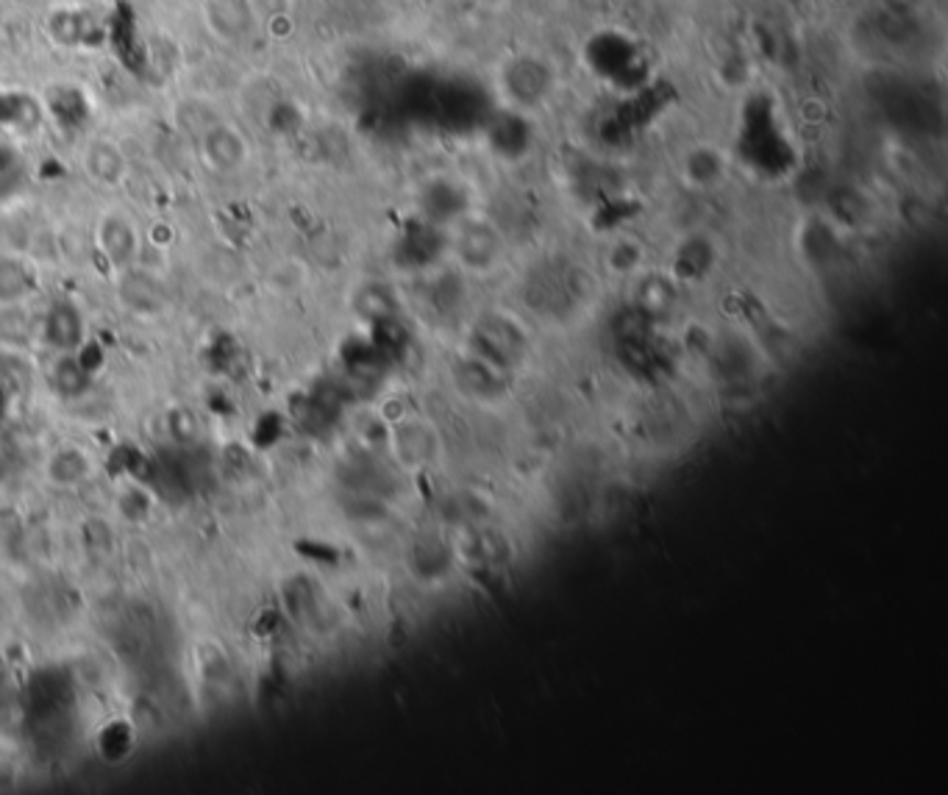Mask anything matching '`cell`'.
I'll use <instances>...</instances> for the list:
<instances>
[{
    "label": "cell",
    "instance_id": "cell-13",
    "mask_svg": "<svg viewBox=\"0 0 948 795\" xmlns=\"http://www.w3.org/2000/svg\"><path fill=\"white\" fill-rule=\"evenodd\" d=\"M31 275L20 259L0 257V304H18L29 295Z\"/></svg>",
    "mask_w": 948,
    "mask_h": 795
},
{
    "label": "cell",
    "instance_id": "cell-9",
    "mask_svg": "<svg viewBox=\"0 0 948 795\" xmlns=\"http://www.w3.org/2000/svg\"><path fill=\"white\" fill-rule=\"evenodd\" d=\"M81 317L70 304H56L45 317V339L59 351H76L81 342Z\"/></svg>",
    "mask_w": 948,
    "mask_h": 795
},
{
    "label": "cell",
    "instance_id": "cell-7",
    "mask_svg": "<svg viewBox=\"0 0 948 795\" xmlns=\"http://www.w3.org/2000/svg\"><path fill=\"white\" fill-rule=\"evenodd\" d=\"M98 246L111 268H131L137 257L134 226L120 215H106L98 226Z\"/></svg>",
    "mask_w": 948,
    "mask_h": 795
},
{
    "label": "cell",
    "instance_id": "cell-8",
    "mask_svg": "<svg viewBox=\"0 0 948 795\" xmlns=\"http://www.w3.org/2000/svg\"><path fill=\"white\" fill-rule=\"evenodd\" d=\"M465 204H468V198L457 184L434 182L428 184L426 195H423V215L434 226H443V222L459 220L465 215Z\"/></svg>",
    "mask_w": 948,
    "mask_h": 795
},
{
    "label": "cell",
    "instance_id": "cell-16",
    "mask_svg": "<svg viewBox=\"0 0 948 795\" xmlns=\"http://www.w3.org/2000/svg\"><path fill=\"white\" fill-rule=\"evenodd\" d=\"M209 14H215V18H209L211 23H220L222 20L220 34H226V36L242 34V31L248 29L246 18H251V12L242 7V0H220L217 7H209Z\"/></svg>",
    "mask_w": 948,
    "mask_h": 795
},
{
    "label": "cell",
    "instance_id": "cell-1",
    "mask_svg": "<svg viewBox=\"0 0 948 795\" xmlns=\"http://www.w3.org/2000/svg\"><path fill=\"white\" fill-rule=\"evenodd\" d=\"M468 351L492 368L512 373L529 357V337L512 317L484 315L476 320L468 337Z\"/></svg>",
    "mask_w": 948,
    "mask_h": 795
},
{
    "label": "cell",
    "instance_id": "cell-17",
    "mask_svg": "<svg viewBox=\"0 0 948 795\" xmlns=\"http://www.w3.org/2000/svg\"><path fill=\"white\" fill-rule=\"evenodd\" d=\"M490 129H492V142H495V148L501 153H521V148L515 145V140L521 142L523 148L529 145V126L523 123V120H515V118L498 120V123L490 126Z\"/></svg>",
    "mask_w": 948,
    "mask_h": 795
},
{
    "label": "cell",
    "instance_id": "cell-11",
    "mask_svg": "<svg viewBox=\"0 0 948 795\" xmlns=\"http://www.w3.org/2000/svg\"><path fill=\"white\" fill-rule=\"evenodd\" d=\"M674 304H676V290L671 281L660 279V275H645V279L640 281L638 309L643 312V315L649 317L667 315V312L674 309Z\"/></svg>",
    "mask_w": 948,
    "mask_h": 795
},
{
    "label": "cell",
    "instance_id": "cell-18",
    "mask_svg": "<svg viewBox=\"0 0 948 795\" xmlns=\"http://www.w3.org/2000/svg\"><path fill=\"white\" fill-rule=\"evenodd\" d=\"M920 3H924V0H884V7L896 14V18H909Z\"/></svg>",
    "mask_w": 948,
    "mask_h": 795
},
{
    "label": "cell",
    "instance_id": "cell-6",
    "mask_svg": "<svg viewBox=\"0 0 948 795\" xmlns=\"http://www.w3.org/2000/svg\"><path fill=\"white\" fill-rule=\"evenodd\" d=\"M200 148H204V156L206 162L211 164L215 170H237L242 162H246V140H242L240 134H237L231 126H222V123H211L206 126L204 134H200Z\"/></svg>",
    "mask_w": 948,
    "mask_h": 795
},
{
    "label": "cell",
    "instance_id": "cell-2",
    "mask_svg": "<svg viewBox=\"0 0 948 795\" xmlns=\"http://www.w3.org/2000/svg\"><path fill=\"white\" fill-rule=\"evenodd\" d=\"M451 375L459 395L468 398V401H473V404L479 406H492L506 395V375L510 373L492 368L490 362L473 357L470 351L454 362Z\"/></svg>",
    "mask_w": 948,
    "mask_h": 795
},
{
    "label": "cell",
    "instance_id": "cell-4",
    "mask_svg": "<svg viewBox=\"0 0 948 795\" xmlns=\"http://www.w3.org/2000/svg\"><path fill=\"white\" fill-rule=\"evenodd\" d=\"M454 251L465 268L490 270L504 251V242L490 222H462L454 240Z\"/></svg>",
    "mask_w": 948,
    "mask_h": 795
},
{
    "label": "cell",
    "instance_id": "cell-3",
    "mask_svg": "<svg viewBox=\"0 0 948 795\" xmlns=\"http://www.w3.org/2000/svg\"><path fill=\"white\" fill-rule=\"evenodd\" d=\"M386 443L395 450L399 462L410 465V468H423L437 457V434L428 423L417 421V417L395 423L386 434Z\"/></svg>",
    "mask_w": 948,
    "mask_h": 795
},
{
    "label": "cell",
    "instance_id": "cell-10",
    "mask_svg": "<svg viewBox=\"0 0 948 795\" xmlns=\"http://www.w3.org/2000/svg\"><path fill=\"white\" fill-rule=\"evenodd\" d=\"M506 87H510V92L515 95V100L521 106L534 104V100L543 98L545 89H548V73H545L543 67L534 65V62L526 59L510 73V78H506Z\"/></svg>",
    "mask_w": 948,
    "mask_h": 795
},
{
    "label": "cell",
    "instance_id": "cell-14",
    "mask_svg": "<svg viewBox=\"0 0 948 795\" xmlns=\"http://www.w3.org/2000/svg\"><path fill=\"white\" fill-rule=\"evenodd\" d=\"M709 268H712V248H709V242L701 240V237L690 240L676 253V275H679V279H698V275L707 273Z\"/></svg>",
    "mask_w": 948,
    "mask_h": 795
},
{
    "label": "cell",
    "instance_id": "cell-15",
    "mask_svg": "<svg viewBox=\"0 0 948 795\" xmlns=\"http://www.w3.org/2000/svg\"><path fill=\"white\" fill-rule=\"evenodd\" d=\"M720 176H723V164H720V159L715 156L709 148L696 151L687 159V178H690L696 187H712V184L720 182Z\"/></svg>",
    "mask_w": 948,
    "mask_h": 795
},
{
    "label": "cell",
    "instance_id": "cell-5",
    "mask_svg": "<svg viewBox=\"0 0 948 795\" xmlns=\"http://www.w3.org/2000/svg\"><path fill=\"white\" fill-rule=\"evenodd\" d=\"M454 565V548L448 545V540L439 537L437 532H426L423 537H417L412 543L410 551V567L412 574L423 581H437L443 579Z\"/></svg>",
    "mask_w": 948,
    "mask_h": 795
},
{
    "label": "cell",
    "instance_id": "cell-12",
    "mask_svg": "<svg viewBox=\"0 0 948 795\" xmlns=\"http://www.w3.org/2000/svg\"><path fill=\"white\" fill-rule=\"evenodd\" d=\"M84 164H87L89 176L98 178L100 184H115L123 176V156H120L118 148L109 145V142H95V145H89Z\"/></svg>",
    "mask_w": 948,
    "mask_h": 795
}]
</instances>
